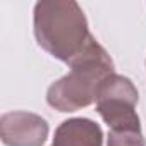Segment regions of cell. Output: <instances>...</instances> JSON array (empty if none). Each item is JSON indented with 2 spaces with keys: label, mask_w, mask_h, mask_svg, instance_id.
I'll return each mask as SVG.
<instances>
[{
  "label": "cell",
  "mask_w": 146,
  "mask_h": 146,
  "mask_svg": "<svg viewBox=\"0 0 146 146\" xmlns=\"http://www.w3.org/2000/svg\"><path fill=\"white\" fill-rule=\"evenodd\" d=\"M48 131V122L33 112L14 110L0 117V137L5 146H41Z\"/></svg>",
  "instance_id": "cell-4"
},
{
  "label": "cell",
  "mask_w": 146,
  "mask_h": 146,
  "mask_svg": "<svg viewBox=\"0 0 146 146\" xmlns=\"http://www.w3.org/2000/svg\"><path fill=\"white\" fill-rule=\"evenodd\" d=\"M107 146H146L141 131H110Z\"/></svg>",
  "instance_id": "cell-6"
},
{
  "label": "cell",
  "mask_w": 146,
  "mask_h": 146,
  "mask_svg": "<svg viewBox=\"0 0 146 146\" xmlns=\"http://www.w3.org/2000/svg\"><path fill=\"white\" fill-rule=\"evenodd\" d=\"M70 70L46 91V103L64 113L76 112L96 102V91L105 78L113 74V60L95 40L69 64Z\"/></svg>",
  "instance_id": "cell-2"
},
{
  "label": "cell",
  "mask_w": 146,
  "mask_h": 146,
  "mask_svg": "<svg viewBox=\"0 0 146 146\" xmlns=\"http://www.w3.org/2000/svg\"><path fill=\"white\" fill-rule=\"evenodd\" d=\"M137 102L139 93L134 83L115 72L103 79L96 91V112L110 131H141Z\"/></svg>",
  "instance_id": "cell-3"
},
{
  "label": "cell",
  "mask_w": 146,
  "mask_h": 146,
  "mask_svg": "<svg viewBox=\"0 0 146 146\" xmlns=\"http://www.w3.org/2000/svg\"><path fill=\"white\" fill-rule=\"evenodd\" d=\"M52 146H103V131L91 119L72 117L55 129Z\"/></svg>",
  "instance_id": "cell-5"
},
{
  "label": "cell",
  "mask_w": 146,
  "mask_h": 146,
  "mask_svg": "<svg viewBox=\"0 0 146 146\" xmlns=\"http://www.w3.org/2000/svg\"><path fill=\"white\" fill-rule=\"evenodd\" d=\"M33 31L38 45L65 64H70L91 41L88 19L74 0H41L35 4Z\"/></svg>",
  "instance_id": "cell-1"
}]
</instances>
